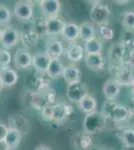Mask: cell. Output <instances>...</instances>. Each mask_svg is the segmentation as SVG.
I'll use <instances>...</instances> for the list:
<instances>
[{"label":"cell","instance_id":"cell-1","mask_svg":"<svg viewBox=\"0 0 134 150\" xmlns=\"http://www.w3.org/2000/svg\"><path fill=\"white\" fill-rule=\"evenodd\" d=\"M101 112L108 121L119 124V123L126 122L129 114V109L125 106L116 103L114 100H106L102 105Z\"/></svg>","mask_w":134,"mask_h":150},{"label":"cell","instance_id":"cell-2","mask_svg":"<svg viewBox=\"0 0 134 150\" xmlns=\"http://www.w3.org/2000/svg\"><path fill=\"white\" fill-rule=\"evenodd\" d=\"M107 126V119L101 111L86 114L83 120L84 131L88 134H96L101 132Z\"/></svg>","mask_w":134,"mask_h":150},{"label":"cell","instance_id":"cell-3","mask_svg":"<svg viewBox=\"0 0 134 150\" xmlns=\"http://www.w3.org/2000/svg\"><path fill=\"white\" fill-rule=\"evenodd\" d=\"M111 15V10L108 5L96 1L93 2L90 9V19L91 21L97 25H106L108 23L109 17Z\"/></svg>","mask_w":134,"mask_h":150},{"label":"cell","instance_id":"cell-4","mask_svg":"<svg viewBox=\"0 0 134 150\" xmlns=\"http://www.w3.org/2000/svg\"><path fill=\"white\" fill-rule=\"evenodd\" d=\"M33 5L32 1H27V0L17 1L13 8L14 16L19 20L28 22L32 19L33 16Z\"/></svg>","mask_w":134,"mask_h":150},{"label":"cell","instance_id":"cell-5","mask_svg":"<svg viewBox=\"0 0 134 150\" xmlns=\"http://www.w3.org/2000/svg\"><path fill=\"white\" fill-rule=\"evenodd\" d=\"M20 40V32L12 26H6L2 31V36L0 43L4 49H11L16 46L18 41Z\"/></svg>","mask_w":134,"mask_h":150},{"label":"cell","instance_id":"cell-6","mask_svg":"<svg viewBox=\"0 0 134 150\" xmlns=\"http://www.w3.org/2000/svg\"><path fill=\"white\" fill-rule=\"evenodd\" d=\"M114 76L121 86H134V71L124 65H113Z\"/></svg>","mask_w":134,"mask_h":150},{"label":"cell","instance_id":"cell-7","mask_svg":"<svg viewBox=\"0 0 134 150\" xmlns=\"http://www.w3.org/2000/svg\"><path fill=\"white\" fill-rule=\"evenodd\" d=\"M20 40L24 45V48H26V49L29 47L35 46L37 44L38 40H39V35L34 29L33 23L24 25L20 32Z\"/></svg>","mask_w":134,"mask_h":150},{"label":"cell","instance_id":"cell-8","mask_svg":"<svg viewBox=\"0 0 134 150\" xmlns=\"http://www.w3.org/2000/svg\"><path fill=\"white\" fill-rule=\"evenodd\" d=\"M39 8L44 18L58 17L61 10V3L58 0H41Z\"/></svg>","mask_w":134,"mask_h":150},{"label":"cell","instance_id":"cell-9","mask_svg":"<svg viewBox=\"0 0 134 150\" xmlns=\"http://www.w3.org/2000/svg\"><path fill=\"white\" fill-rule=\"evenodd\" d=\"M14 66L17 69H27L32 66V55L26 48H19L14 54Z\"/></svg>","mask_w":134,"mask_h":150},{"label":"cell","instance_id":"cell-10","mask_svg":"<svg viewBox=\"0 0 134 150\" xmlns=\"http://www.w3.org/2000/svg\"><path fill=\"white\" fill-rule=\"evenodd\" d=\"M66 94H67L68 99H69L71 102L78 103L80 99L88 93H87L86 85H85L82 81H79V82H76V83L67 85Z\"/></svg>","mask_w":134,"mask_h":150},{"label":"cell","instance_id":"cell-11","mask_svg":"<svg viewBox=\"0 0 134 150\" xmlns=\"http://www.w3.org/2000/svg\"><path fill=\"white\" fill-rule=\"evenodd\" d=\"M126 48L121 42L114 43L108 49V56L112 65H122L126 57Z\"/></svg>","mask_w":134,"mask_h":150},{"label":"cell","instance_id":"cell-12","mask_svg":"<svg viewBox=\"0 0 134 150\" xmlns=\"http://www.w3.org/2000/svg\"><path fill=\"white\" fill-rule=\"evenodd\" d=\"M121 91V85L115 78L108 79L102 87V92L106 100H115Z\"/></svg>","mask_w":134,"mask_h":150},{"label":"cell","instance_id":"cell-13","mask_svg":"<svg viewBox=\"0 0 134 150\" xmlns=\"http://www.w3.org/2000/svg\"><path fill=\"white\" fill-rule=\"evenodd\" d=\"M51 58L45 52H38L32 55V66L38 73H46Z\"/></svg>","mask_w":134,"mask_h":150},{"label":"cell","instance_id":"cell-14","mask_svg":"<svg viewBox=\"0 0 134 150\" xmlns=\"http://www.w3.org/2000/svg\"><path fill=\"white\" fill-rule=\"evenodd\" d=\"M72 145L76 150H88L92 146L91 135L85 131L76 133L72 137Z\"/></svg>","mask_w":134,"mask_h":150},{"label":"cell","instance_id":"cell-15","mask_svg":"<svg viewBox=\"0 0 134 150\" xmlns=\"http://www.w3.org/2000/svg\"><path fill=\"white\" fill-rule=\"evenodd\" d=\"M18 81V74L14 69L10 67L0 69V82L2 86L9 88L14 86Z\"/></svg>","mask_w":134,"mask_h":150},{"label":"cell","instance_id":"cell-16","mask_svg":"<svg viewBox=\"0 0 134 150\" xmlns=\"http://www.w3.org/2000/svg\"><path fill=\"white\" fill-rule=\"evenodd\" d=\"M85 65L92 71H101L105 67V59L102 53L99 54H86Z\"/></svg>","mask_w":134,"mask_h":150},{"label":"cell","instance_id":"cell-17","mask_svg":"<svg viewBox=\"0 0 134 150\" xmlns=\"http://www.w3.org/2000/svg\"><path fill=\"white\" fill-rule=\"evenodd\" d=\"M64 25L65 21L60 17H52L46 19V35H61Z\"/></svg>","mask_w":134,"mask_h":150},{"label":"cell","instance_id":"cell-18","mask_svg":"<svg viewBox=\"0 0 134 150\" xmlns=\"http://www.w3.org/2000/svg\"><path fill=\"white\" fill-rule=\"evenodd\" d=\"M62 77L67 83V85H70V84L81 81V71L78 67H76L73 64L66 65L63 69Z\"/></svg>","mask_w":134,"mask_h":150},{"label":"cell","instance_id":"cell-19","mask_svg":"<svg viewBox=\"0 0 134 150\" xmlns=\"http://www.w3.org/2000/svg\"><path fill=\"white\" fill-rule=\"evenodd\" d=\"M21 138H22V134H21L20 130L15 127H9L4 141L6 142L9 149L15 150L20 145Z\"/></svg>","mask_w":134,"mask_h":150},{"label":"cell","instance_id":"cell-20","mask_svg":"<svg viewBox=\"0 0 134 150\" xmlns=\"http://www.w3.org/2000/svg\"><path fill=\"white\" fill-rule=\"evenodd\" d=\"M61 36L68 42H74L79 38V25L74 22H65Z\"/></svg>","mask_w":134,"mask_h":150},{"label":"cell","instance_id":"cell-21","mask_svg":"<svg viewBox=\"0 0 134 150\" xmlns=\"http://www.w3.org/2000/svg\"><path fill=\"white\" fill-rule=\"evenodd\" d=\"M71 107L67 103H56L53 105V121L62 122L69 116Z\"/></svg>","mask_w":134,"mask_h":150},{"label":"cell","instance_id":"cell-22","mask_svg":"<svg viewBox=\"0 0 134 150\" xmlns=\"http://www.w3.org/2000/svg\"><path fill=\"white\" fill-rule=\"evenodd\" d=\"M78 107L85 114H90L97 111V101L92 95L86 94L79 100Z\"/></svg>","mask_w":134,"mask_h":150},{"label":"cell","instance_id":"cell-23","mask_svg":"<svg viewBox=\"0 0 134 150\" xmlns=\"http://www.w3.org/2000/svg\"><path fill=\"white\" fill-rule=\"evenodd\" d=\"M45 53L49 56L51 59L54 58H59L64 53V48H63L62 42L59 40L52 39L46 44Z\"/></svg>","mask_w":134,"mask_h":150},{"label":"cell","instance_id":"cell-24","mask_svg":"<svg viewBox=\"0 0 134 150\" xmlns=\"http://www.w3.org/2000/svg\"><path fill=\"white\" fill-rule=\"evenodd\" d=\"M96 37V29L90 22H83L79 25V38L84 42Z\"/></svg>","mask_w":134,"mask_h":150},{"label":"cell","instance_id":"cell-25","mask_svg":"<svg viewBox=\"0 0 134 150\" xmlns=\"http://www.w3.org/2000/svg\"><path fill=\"white\" fill-rule=\"evenodd\" d=\"M63 69H64V65L61 62V60L59 58H54V59H51L49 67H48L47 71H46V74L50 78L57 79L62 76Z\"/></svg>","mask_w":134,"mask_h":150},{"label":"cell","instance_id":"cell-26","mask_svg":"<svg viewBox=\"0 0 134 150\" xmlns=\"http://www.w3.org/2000/svg\"><path fill=\"white\" fill-rule=\"evenodd\" d=\"M66 56L70 61L79 62L84 57V48L80 46L79 44L73 43L70 46H68L66 50Z\"/></svg>","mask_w":134,"mask_h":150},{"label":"cell","instance_id":"cell-27","mask_svg":"<svg viewBox=\"0 0 134 150\" xmlns=\"http://www.w3.org/2000/svg\"><path fill=\"white\" fill-rule=\"evenodd\" d=\"M102 50H103L102 41L97 37L85 42L84 52H86V54H99L102 52Z\"/></svg>","mask_w":134,"mask_h":150},{"label":"cell","instance_id":"cell-28","mask_svg":"<svg viewBox=\"0 0 134 150\" xmlns=\"http://www.w3.org/2000/svg\"><path fill=\"white\" fill-rule=\"evenodd\" d=\"M121 141L124 147H134V129L123 128L121 132Z\"/></svg>","mask_w":134,"mask_h":150},{"label":"cell","instance_id":"cell-29","mask_svg":"<svg viewBox=\"0 0 134 150\" xmlns=\"http://www.w3.org/2000/svg\"><path fill=\"white\" fill-rule=\"evenodd\" d=\"M122 24L126 30L134 31V11L128 10L122 14Z\"/></svg>","mask_w":134,"mask_h":150},{"label":"cell","instance_id":"cell-30","mask_svg":"<svg viewBox=\"0 0 134 150\" xmlns=\"http://www.w3.org/2000/svg\"><path fill=\"white\" fill-rule=\"evenodd\" d=\"M12 17V12L8 7L0 5V26H8Z\"/></svg>","mask_w":134,"mask_h":150},{"label":"cell","instance_id":"cell-31","mask_svg":"<svg viewBox=\"0 0 134 150\" xmlns=\"http://www.w3.org/2000/svg\"><path fill=\"white\" fill-rule=\"evenodd\" d=\"M12 56L11 53L7 49L0 48V69L9 67V64L11 63Z\"/></svg>","mask_w":134,"mask_h":150},{"label":"cell","instance_id":"cell-32","mask_svg":"<svg viewBox=\"0 0 134 150\" xmlns=\"http://www.w3.org/2000/svg\"><path fill=\"white\" fill-rule=\"evenodd\" d=\"M121 43L124 45V47L127 49V48H130L131 49H134V32L131 30H127L126 33H124L122 40H121Z\"/></svg>","mask_w":134,"mask_h":150},{"label":"cell","instance_id":"cell-33","mask_svg":"<svg viewBox=\"0 0 134 150\" xmlns=\"http://www.w3.org/2000/svg\"><path fill=\"white\" fill-rule=\"evenodd\" d=\"M33 26L39 36L46 35V18H37L33 22Z\"/></svg>","mask_w":134,"mask_h":150},{"label":"cell","instance_id":"cell-34","mask_svg":"<svg viewBox=\"0 0 134 150\" xmlns=\"http://www.w3.org/2000/svg\"><path fill=\"white\" fill-rule=\"evenodd\" d=\"M99 33H100L102 39L105 40V41H109V40L113 39V37H114L113 29L107 25L99 26Z\"/></svg>","mask_w":134,"mask_h":150},{"label":"cell","instance_id":"cell-35","mask_svg":"<svg viewBox=\"0 0 134 150\" xmlns=\"http://www.w3.org/2000/svg\"><path fill=\"white\" fill-rule=\"evenodd\" d=\"M41 117L44 121H53V105L46 104L41 109Z\"/></svg>","mask_w":134,"mask_h":150},{"label":"cell","instance_id":"cell-36","mask_svg":"<svg viewBox=\"0 0 134 150\" xmlns=\"http://www.w3.org/2000/svg\"><path fill=\"white\" fill-rule=\"evenodd\" d=\"M123 65L134 71V49H131L130 51L126 54Z\"/></svg>","mask_w":134,"mask_h":150},{"label":"cell","instance_id":"cell-37","mask_svg":"<svg viewBox=\"0 0 134 150\" xmlns=\"http://www.w3.org/2000/svg\"><path fill=\"white\" fill-rule=\"evenodd\" d=\"M7 131H8V127H7L6 125H4L3 123L0 122V140L5 139Z\"/></svg>","mask_w":134,"mask_h":150},{"label":"cell","instance_id":"cell-38","mask_svg":"<svg viewBox=\"0 0 134 150\" xmlns=\"http://www.w3.org/2000/svg\"><path fill=\"white\" fill-rule=\"evenodd\" d=\"M126 122H127L130 126L134 127V108L133 109H129V114H128V118H127V120H126Z\"/></svg>","mask_w":134,"mask_h":150},{"label":"cell","instance_id":"cell-39","mask_svg":"<svg viewBox=\"0 0 134 150\" xmlns=\"http://www.w3.org/2000/svg\"><path fill=\"white\" fill-rule=\"evenodd\" d=\"M35 150H52V149L46 144H40V145H38V146H36Z\"/></svg>","mask_w":134,"mask_h":150},{"label":"cell","instance_id":"cell-40","mask_svg":"<svg viewBox=\"0 0 134 150\" xmlns=\"http://www.w3.org/2000/svg\"><path fill=\"white\" fill-rule=\"evenodd\" d=\"M0 150H10L4 140H0Z\"/></svg>","mask_w":134,"mask_h":150},{"label":"cell","instance_id":"cell-41","mask_svg":"<svg viewBox=\"0 0 134 150\" xmlns=\"http://www.w3.org/2000/svg\"><path fill=\"white\" fill-rule=\"evenodd\" d=\"M114 3H116L117 5H125V4L129 3L128 0H123V1H120V0H116V1H114Z\"/></svg>","mask_w":134,"mask_h":150},{"label":"cell","instance_id":"cell-42","mask_svg":"<svg viewBox=\"0 0 134 150\" xmlns=\"http://www.w3.org/2000/svg\"><path fill=\"white\" fill-rule=\"evenodd\" d=\"M88 150H105V149H103L102 147H99V146H94V145H92L91 147L88 149Z\"/></svg>","mask_w":134,"mask_h":150},{"label":"cell","instance_id":"cell-43","mask_svg":"<svg viewBox=\"0 0 134 150\" xmlns=\"http://www.w3.org/2000/svg\"><path fill=\"white\" fill-rule=\"evenodd\" d=\"M131 100L134 103V86L132 87V90H131Z\"/></svg>","mask_w":134,"mask_h":150},{"label":"cell","instance_id":"cell-44","mask_svg":"<svg viewBox=\"0 0 134 150\" xmlns=\"http://www.w3.org/2000/svg\"><path fill=\"white\" fill-rule=\"evenodd\" d=\"M123 150H134V147H124Z\"/></svg>","mask_w":134,"mask_h":150},{"label":"cell","instance_id":"cell-45","mask_svg":"<svg viewBox=\"0 0 134 150\" xmlns=\"http://www.w3.org/2000/svg\"><path fill=\"white\" fill-rule=\"evenodd\" d=\"M2 31H3V29L0 28V39H1V36H2Z\"/></svg>","mask_w":134,"mask_h":150},{"label":"cell","instance_id":"cell-46","mask_svg":"<svg viewBox=\"0 0 134 150\" xmlns=\"http://www.w3.org/2000/svg\"><path fill=\"white\" fill-rule=\"evenodd\" d=\"M2 87H3V86H2V84H1V82H0V90H1V89H2Z\"/></svg>","mask_w":134,"mask_h":150}]
</instances>
